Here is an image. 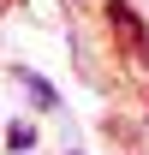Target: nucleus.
<instances>
[{
	"label": "nucleus",
	"instance_id": "f257e3e1",
	"mask_svg": "<svg viewBox=\"0 0 149 155\" xmlns=\"http://www.w3.org/2000/svg\"><path fill=\"white\" fill-rule=\"evenodd\" d=\"M12 78H18L24 90H30V101H36V107H48V114L60 107V90H54V84H48L42 72H36V66H12Z\"/></svg>",
	"mask_w": 149,
	"mask_h": 155
},
{
	"label": "nucleus",
	"instance_id": "f03ea898",
	"mask_svg": "<svg viewBox=\"0 0 149 155\" xmlns=\"http://www.w3.org/2000/svg\"><path fill=\"white\" fill-rule=\"evenodd\" d=\"M6 149H12V155H30V149H36V125H30V119H12V125H6Z\"/></svg>",
	"mask_w": 149,
	"mask_h": 155
},
{
	"label": "nucleus",
	"instance_id": "7ed1b4c3",
	"mask_svg": "<svg viewBox=\"0 0 149 155\" xmlns=\"http://www.w3.org/2000/svg\"><path fill=\"white\" fill-rule=\"evenodd\" d=\"M66 155H84V149H66Z\"/></svg>",
	"mask_w": 149,
	"mask_h": 155
}]
</instances>
